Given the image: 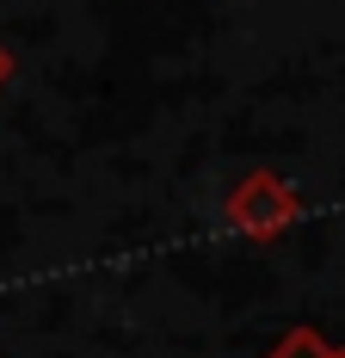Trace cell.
Listing matches in <instances>:
<instances>
[{
  "label": "cell",
  "mask_w": 345,
  "mask_h": 358,
  "mask_svg": "<svg viewBox=\"0 0 345 358\" xmlns=\"http://www.w3.org/2000/svg\"><path fill=\"white\" fill-rule=\"evenodd\" d=\"M222 216H228L235 235H247V241L265 248V241H277V235L296 229V216H302V192H296L284 173H272V167H253V173L228 192Z\"/></svg>",
  "instance_id": "cell-1"
},
{
  "label": "cell",
  "mask_w": 345,
  "mask_h": 358,
  "mask_svg": "<svg viewBox=\"0 0 345 358\" xmlns=\"http://www.w3.org/2000/svg\"><path fill=\"white\" fill-rule=\"evenodd\" d=\"M265 358H345V346H333L321 327H290Z\"/></svg>",
  "instance_id": "cell-2"
},
{
  "label": "cell",
  "mask_w": 345,
  "mask_h": 358,
  "mask_svg": "<svg viewBox=\"0 0 345 358\" xmlns=\"http://www.w3.org/2000/svg\"><path fill=\"white\" fill-rule=\"evenodd\" d=\"M13 74H19V56H13V43L0 37V87H13Z\"/></svg>",
  "instance_id": "cell-3"
}]
</instances>
